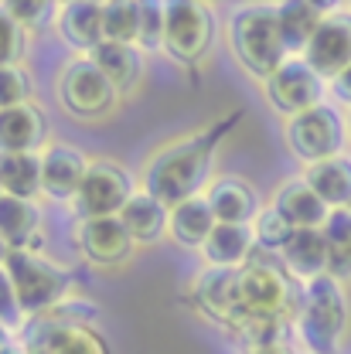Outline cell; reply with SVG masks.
<instances>
[{
    "instance_id": "cell-1",
    "label": "cell",
    "mask_w": 351,
    "mask_h": 354,
    "mask_svg": "<svg viewBox=\"0 0 351 354\" xmlns=\"http://www.w3.org/2000/svg\"><path fill=\"white\" fill-rule=\"evenodd\" d=\"M242 120V109L228 113L215 120L212 127L198 133H188L174 143L161 147L147 171H143V191L154 194L161 205L177 208L181 201H191L201 194V187L208 184L212 167H215V153H219V143L235 130V123Z\"/></svg>"
},
{
    "instance_id": "cell-2",
    "label": "cell",
    "mask_w": 351,
    "mask_h": 354,
    "mask_svg": "<svg viewBox=\"0 0 351 354\" xmlns=\"http://www.w3.org/2000/svg\"><path fill=\"white\" fill-rule=\"evenodd\" d=\"M228 41H232V55L239 58V65L253 79H263V82L290 62L276 7H242V10H235L232 24H228Z\"/></svg>"
},
{
    "instance_id": "cell-3",
    "label": "cell",
    "mask_w": 351,
    "mask_h": 354,
    "mask_svg": "<svg viewBox=\"0 0 351 354\" xmlns=\"http://www.w3.org/2000/svg\"><path fill=\"white\" fill-rule=\"evenodd\" d=\"M300 341L310 354H334L341 348L345 327H348V293L341 279L317 276L304 283L300 307H297Z\"/></svg>"
},
{
    "instance_id": "cell-4",
    "label": "cell",
    "mask_w": 351,
    "mask_h": 354,
    "mask_svg": "<svg viewBox=\"0 0 351 354\" xmlns=\"http://www.w3.org/2000/svg\"><path fill=\"white\" fill-rule=\"evenodd\" d=\"M7 272L14 279L17 290V304L24 317H38L44 310H51L55 304L69 300L72 290V276L62 266L48 263L42 252H7Z\"/></svg>"
},
{
    "instance_id": "cell-5",
    "label": "cell",
    "mask_w": 351,
    "mask_h": 354,
    "mask_svg": "<svg viewBox=\"0 0 351 354\" xmlns=\"http://www.w3.org/2000/svg\"><path fill=\"white\" fill-rule=\"evenodd\" d=\"M345 133L348 123L341 120V113L334 106H314L307 113L294 116L287 127H283V140L290 147V153L297 160H304L307 167L321 164V160H331L341 153L345 147Z\"/></svg>"
},
{
    "instance_id": "cell-6",
    "label": "cell",
    "mask_w": 351,
    "mask_h": 354,
    "mask_svg": "<svg viewBox=\"0 0 351 354\" xmlns=\"http://www.w3.org/2000/svg\"><path fill=\"white\" fill-rule=\"evenodd\" d=\"M215 38V17L212 7L198 3V0H171L164 3V51L184 62L195 65L208 44Z\"/></svg>"
},
{
    "instance_id": "cell-7",
    "label": "cell",
    "mask_w": 351,
    "mask_h": 354,
    "mask_svg": "<svg viewBox=\"0 0 351 354\" xmlns=\"http://www.w3.org/2000/svg\"><path fill=\"white\" fill-rule=\"evenodd\" d=\"M116 86L99 72V65L92 58H75L72 65H65L62 79H58V99L62 106L79 116V120H96L102 113H109L116 106Z\"/></svg>"
},
{
    "instance_id": "cell-8",
    "label": "cell",
    "mask_w": 351,
    "mask_h": 354,
    "mask_svg": "<svg viewBox=\"0 0 351 354\" xmlns=\"http://www.w3.org/2000/svg\"><path fill=\"white\" fill-rule=\"evenodd\" d=\"M191 297H195V307L208 320L228 327L232 334L249 317L242 307V293H239V269H219V266L201 269L191 279Z\"/></svg>"
},
{
    "instance_id": "cell-9",
    "label": "cell",
    "mask_w": 351,
    "mask_h": 354,
    "mask_svg": "<svg viewBox=\"0 0 351 354\" xmlns=\"http://www.w3.org/2000/svg\"><path fill=\"white\" fill-rule=\"evenodd\" d=\"M133 198V177L109 160L89 167L86 180L75 194V208L82 218H116L123 205Z\"/></svg>"
},
{
    "instance_id": "cell-10",
    "label": "cell",
    "mask_w": 351,
    "mask_h": 354,
    "mask_svg": "<svg viewBox=\"0 0 351 354\" xmlns=\"http://www.w3.org/2000/svg\"><path fill=\"white\" fill-rule=\"evenodd\" d=\"M239 293L249 317H283L290 307V279L273 259H249L239 269Z\"/></svg>"
},
{
    "instance_id": "cell-11",
    "label": "cell",
    "mask_w": 351,
    "mask_h": 354,
    "mask_svg": "<svg viewBox=\"0 0 351 354\" xmlns=\"http://www.w3.org/2000/svg\"><path fill=\"white\" fill-rule=\"evenodd\" d=\"M266 102L283 113V116H300L314 106H321V95H324V79L310 68L304 58H290L280 72H273L263 82Z\"/></svg>"
},
{
    "instance_id": "cell-12",
    "label": "cell",
    "mask_w": 351,
    "mask_h": 354,
    "mask_svg": "<svg viewBox=\"0 0 351 354\" xmlns=\"http://www.w3.org/2000/svg\"><path fill=\"white\" fill-rule=\"evenodd\" d=\"M21 344L31 354H113L99 330L79 327V324L28 320L21 327Z\"/></svg>"
},
{
    "instance_id": "cell-13",
    "label": "cell",
    "mask_w": 351,
    "mask_h": 354,
    "mask_svg": "<svg viewBox=\"0 0 351 354\" xmlns=\"http://www.w3.org/2000/svg\"><path fill=\"white\" fill-rule=\"evenodd\" d=\"M89 167L92 164L75 143H48L42 150V194L51 201H75Z\"/></svg>"
},
{
    "instance_id": "cell-14",
    "label": "cell",
    "mask_w": 351,
    "mask_h": 354,
    "mask_svg": "<svg viewBox=\"0 0 351 354\" xmlns=\"http://www.w3.org/2000/svg\"><path fill=\"white\" fill-rule=\"evenodd\" d=\"M304 62L321 79H338L351 65V14H327L310 38Z\"/></svg>"
},
{
    "instance_id": "cell-15",
    "label": "cell",
    "mask_w": 351,
    "mask_h": 354,
    "mask_svg": "<svg viewBox=\"0 0 351 354\" xmlns=\"http://www.w3.org/2000/svg\"><path fill=\"white\" fill-rule=\"evenodd\" d=\"M75 245L86 256V263L116 266L130 256L133 239L123 228L120 215L116 218H82L79 228H75Z\"/></svg>"
},
{
    "instance_id": "cell-16",
    "label": "cell",
    "mask_w": 351,
    "mask_h": 354,
    "mask_svg": "<svg viewBox=\"0 0 351 354\" xmlns=\"http://www.w3.org/2000/svg\"><path fill=\"white\" fill-rule=\"evenodd\" d=\"M212 212L222 225H253L256 215L263 212L260 205V194L253 184H246L242 177L235 174H225V177H215L205 191Z\"/></svg>"
},
{
    "instance_id": "cell-17",
    "label": "cell",
    "mask_w": 351,
    "mask_h": 354,
    "mask_svg": "<svg viewBox=\"0 0 351 354\" xmlns=\"http://www.w3.org/2000/svg\"><path fill=\"white\" fill-rule=\"evenodd\" d=\"M0 239L10 252H38L42 245V212L35 201L0 194Z\"/></svg>"
},
{
    "instance_id": "cell-18",
    "label": "cell",
    "mask_w": 351,
    "mask_h": 354,
    "mask_svg": "<svg viewBox=\"0 0 351 354\" xmlns=\"http://www.w3.org/2000/svg\"><path fill=\"white\" fill-rule=\"evenodd\" d=\"M120 221H123V228L130 232L133 242L154 245V242H161V239L171 232V208L161 205V201H157L154 194H147V191H133V198L123 205V212H120Z\"/></svg>"
},
{
    "instance_id": "cell-19",
    "label": "cell",
    "mask_w": 351,
    "mask_h": 354,
    "mask_svg": "<svg viewBox=\"0 0 351 354\" xmlns=\"http://www.w3.org/2000/svg\"><path fill=\"white\" fill-rule=\"evenodd\" d=\"M58 24H62V35L65 41L79 51L92 55L102 38V3L96 0H69L58 7Z\"/></svg>"
},
{
    "instance_id": "cell-20",
    "label": "cell",
    "mask_w": 351,
    "mask_h": 354,
    "mask_svg": "<svg viewBox=\"0 0 351 354\" xmlns=\"http://www.w3.org/2000/svg\"><path fill=\"white\" fill-rule=\"evenodd\" d=\"M44 113L28 102L14 109H0V153H21V150H38L44 140Z\"/></svg>"
},
{
    "instance_id": "cell-21",
    "label": "cell",
    "mask_w": 351,
    "mask_h": 354,
    "mask_svg": "<svg viewBox=\"0 0 351 354\" xmlns=\"http://www.w3.org/2000/svg\"><path fill=\"white\" fill-rule=\"evenodd\" d=\"M273 208L290 221L294 228H324V221L331 215V208L310 191V184L304 177L283 184V187L273 194Z\"/></svg>"
},
{
    "instance_id": "cell-22",
    "label": "cell",
    "mask_w": 351,
    "mask_h": 354,
    "mask_svg": "<svg viewBox=\"0 0 351 354\" xmlns=\"http://www.w3.org/2000/svg\"><path fill=\"white\" fill-rule=\"evenodd\" d=\"M205 259L208 266H219V269H242V266L253 259L256 252V235H253V225H215V232L208 235L205 242Z\"/></svg>"
},
{
    "instance_id": "cell-23",
    "label": "cell",
    "mask_w": 351,
    "mask_h": 354,
    "mask_svg": "<svg viewBox=\"0 0 351 354\" xmlns=\"http://www.w3.org/2000/svg\"><path fill=\"white\" fill-rule=\"evenodd\" d=\"M280 256H283V266L304 283L327 276V242L321 228H297Z\"/></svg>"
},
{
    "instance_id": "cell-24",
    "label": "cell",
    "mask_w": 351,
    "mask_h": 354,
    "mask_svg": "<svg viewBox=\"0 0 351 354\" xmlns=\"http://www.w3.org/2000/svg\"><path fill=\"white\" fill-rule=\"evenodd\" d=\"M304 180L331 212L334 208H351V157L338 153L331 160H321V164L304 171Z\"/></svg>"
},
{
    "instance_id": "cell-25",
    "label": "cell",
    "mask_w": 351,
    "mask_h": 354,
    "mask_svg": "<svg viewBox=\"0 0 351 354\" xmlns=\"http://www.w3.org/2000/svg\"><path fill=\"white\" fill-rule=\"evenodd\" d=\"M215 212L208 205L205 194L191 198V201H181L177 208H171V239L184 249H205L208 235L215 232Z\"/></svg>"
},
{
    "instance_id": "cell-26",
    "label": "cell",
    "mask_w": 351,
    "mask_h": 354,
    "mask_svg": "<svg viewBox=\"0 0 351 354\" xmlns=\"http://www.w3.org/2000/svg\"><path fill=\"white\" fill-rule=\"evenodd\" d=\"M276 17H280V31H283V41L287 51H307L310 38L317 35V28L324 24L327 17V3H310V0H287L276 7Z\"/></svg>"
},
{
    "instance_id": "cell-27",
    "label": "cell",
    "mask_w": 351,
    "mask_h": 354,
    "mask_svg": "<svg viewBox=\"0 0 351 354\" xmlns=\"http://www.w3.org/2000/svg\"><path fill=\"white\" fill-rule=\"evenodd\" d=\"M0 187L10 198L35 201L42 194V150L0 153Z\"/></svg>"
},
{
    "instance_id": "cell-28",
    "label": "cell",
    "mask_w": 351,
    "mask_h": 354,
    "mask_svg": "<svg viewBox=\"0 0 351 354\" xmlns=\"http://www.w3.org/2000/svg\"><path fill=\"white\" fill-rule=\"evenodd\" d=\"M99 72L116 86V92H127V88L136 86L140 72H143V58H140V48L133 44H113V41H102L92 55H89Z\"/></svg>"
},
{
    "instance_id": "cell-29",
    "label": "cell",
    "mask_w": 351,
    "mask_h": 354,
    "mask_svg": "<svg viewBox=\"0 0 351 354\" xmlns=\"http://www.w3.org/2000/svg\"><path fill=\"white\" fill-rule=\"evenodd\" d=\"M324 242H327V276L351 279V208H334L324 221Z\"/></svg>"
},
{
    "instance_id": "cell-30",
    "label": "cell",
    "mask_w": 351,
    "mask_h": 354,
    "mask_svg": "<svg viewBox=\"0 0 351 354\" xmlns=\"http://www.w3.org/2000/svg\"><path fill=\"white\" fill-rule=\"evenodd\" d=\"M102 38L113 44L136 48V41H140V3H133V0L102 3Z\"/></svg>"
},
{
    "instance_id": "cell-31",
    "label": "cell",
    "mask_w": 351,
    "mask_h": 354,
    "mask_svg": "<svg viewBox=\"0 0 351 354\" xmlns=\"http://www.w3.org/2000/svg\"><path fill=\"white\" fill-rule=\"evenodd\" d=\"M294 232H297V228L283 218V215H280L273 205H266L263 212L256 215V221H253L256 245H260V249H266V252H276V256L287 249V242L294 239Z\"/></svg>"
},
{
    "instance_id": "cell-32",
    "label": "cell",
    "mask_w": 351,
    "mask_h": 354,
    "mask_svg": "<svg viewBox=\"0 0 351 354\" xmlns=\"http://www.w3.org/2000/svg\"><path fill=\"white\" fill-rule=\"evenodd\" d=\"M28 102H31V75L21 65H3L0 68V109H14Z\"/></svg>"
},
{
    "instance_id": "cell-33",
    "label": "cell",
    "mask_w": 351,
    "mask_h": 354,
    "mask_svg": "<svg viewBox=\"0 0 351 354\" xmlns=\"http://www.w3.org/2000/svg\"><path fill=\"white\" fill-rule=\"evenodd\" d=\"M140 51H157L164 48V3H140Z\"/></svg>"
},
{
    "instance_id": "cell-34",
    "label": "cell",
    "mask_w": 351,
    "mask_h": 354,
    "mask_svg": "<svg viewBox=\"0 0 351 354\" xmlns=\"http://www.w3.org/2000/svg\"><path fill=\"white\" fill-rule=\"evenodd\" d=\"M21 55H24V28L0 7V68L17 65Z\"/></svg>"
},
{
    "instance_id": "cell-35",
    "label": "cell",
    "mask_w": 351,
    "mask_h": 354,
    "mask_svg": "<svg viewBox=\"0 0 351 354\" xmlns=\"http://www.w3.org/2000/svg\"><path fill=\"white\" fill-rule=\"evenodd\" d=\"M3 10H7L21 28H42L58 7H55V3H44V0H10V3H3Z\"/></svg>"
},
{
    "instance_id": "cell-36",
    "label": "cell",
    "mask_w": 351,
    "mask_h": 354,
    "mask_svg": "<svg viewBox=\"0 0 351 354\" xmlns=\"http://www.w3.org/2000/svg\"><path fill=\"white\" fill-rule=\"evenodd\" d=\"M28 317L21 313V304H17V290H14V279L7 272V266L0 263V324H7L10 330L21 327Z\"/></svg>"
},
{
    "instance_id": "cell-37",
    "label": "cell",
    "mask_w": 351,
    "mask_h": 354,
    "mask_svg": "<svg viewBox=\"0 0 351 354\" xmlns=\"http://www.w3.org/2000/svg\"><path fill=\"white\" fill-rule=\"evenodd\" d=\"M331 88H334V95H338L341 102H348L351 106V65L338 75V79H331Z\"/></svg>"
},
{
    "instance_id": "cell-38",
    "label": "cell",
    "mask_w": 351,
    "mask_h": 354,
    "mask_svg": "<svg viewBox=\"0 0 351 354\" xmlns=\"http://www.w3.org/2000/svg\"><path fill=\"white\" fill-rule=\"evenodd\" d=\"M249 354H290V351H287V344H269V348H256Z\"/></svg>"
},
{
    "instance_id": "cell-39",
    "label": "cell",
    "mask_w": 351,
    "mask_h": 354,
    "mask_svg": "<svg viewBox=\"0 0 351 354\" xmlns=\"http://www.w3.org/2000/svg\"><path fill=\"white\" fill-rule=\"evenodd\" d=\"M0 354H31V351H28V348H24L21 341H10V344H7V348H3Z\"/></svg>"
},
{
    "instance_id": "cell-40",
    "label": "cell",
    "mask_w": 351,
    "mask_h": 354,
    "mask_svg": "<svg viewBox=\"0 0 351 354\" xmlns=\"http://www.w3.org/2000/svg\"><path fill=\"white\" fill-rule=\"evenodd\" d=\"M10 341H14V337H10V327H7V324H0V351H3Z\"/></svg>"
},
{
    "instance_id": "cell-41",
    "label": "cell",
    "mask_w": 351,
    "mask_h": 354,
    "mask_svg": "<svg viewBox=\"0 0 351 354\" xmlns=\"http://www.w3.org/2000/svg\"><path fill=\"white\" fill-rule=\"evenodd\" d=\"M7 252H10V249H7V245H3V239H0V263L7 259Z\"/></svg>"
},
{
    "instance_id": "cell-42",
    "label": "cell",
    "mask_w": 351,
    "mask_h": 354,
    "mask_svg": "<svg viewBox=\"0 0 351 354\" xmlns=\"http://www.w3.org/2000/svg\"><path fill=\"white\" fill-rule=\"evenodd\" d=\"M345 123H348V136H351V113H348V120H345Z\"/></svg>"
},
{
    "instance_id": "cell-43",
    "label": "cell",
    "mask_w": 351,
    "mask_h": 354,
    "mask_svg": "<svg viewBox=\"0 0 351 354\" xmlns=\"http://www.w3.org/2000/svg\"><path fill=\"white\" fill-rule=\"evenodd\" d=\"M0 194H3V187H0Z\"/></svg>"
}]
</instances>
